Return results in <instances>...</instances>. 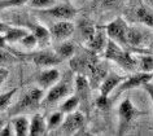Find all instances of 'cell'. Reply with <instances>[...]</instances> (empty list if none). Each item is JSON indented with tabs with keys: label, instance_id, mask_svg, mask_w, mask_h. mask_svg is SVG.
<instances>
[{
	"label": "cell",
	"instance_id": "cell-1",
	"mask_svg": "<svg viewBox=\"0 0 153 136\" xmlns=\"http://www.w3.org/2000/svg\"><path fill=\"white\" fill-rule=\"evenodd\" d=\"M104 53H105V58L116 62L117 65H120L126 71H131L132 73V71L137 69V58L134 57L125 47H122L116 41L108 39Z\"/></svg>",
	"mask_w": 153,
	"mask_h": 136
},
{
	"label": "cell",
	"instance_id": "cell-2",
	"mask_svg": "<svg viewBox=\"0 0 153 136\" xmlns=\"http://www.w3.org/2000/svg\"><path fill=\"white\" fill-rule=\"evenodd\" d=\"M43 96H44V92L42 88L33 87V88L27 89L21 96L20 101L16 104L13 113L14 114H20V113H24L26 110H31V109L38 108L40 105L42 100H43Z\"/></svg>",
	"mask_w": 153,
	"mask_h": 136
},
{
	"label": "cell",
	"instance_id": "cell-3",
	"mask_svg": "<svg viewBox=\"0 0 153 136\" xmlns=\"http://www.w3.org/2000/svg\"><path fill=\"white\" fill-rule=\"evenodd\" d=\"M71 78L70 75H65L62 79H59L51 88L44 99L45 104H55L57 101L65 99L71 93Z\"/></svg>",
	"mask_w": 153,
	"mask_h": 136
},
{
	"label": "cell",
	"instance_id": "cell-4",
	"mask_svg": "<svg viewBox=\"0 0 153 136\" xmlns=\"http://www.w3.org/2000/svg\"><path fill=\"white\" fill-rule=\"evenodd\" d=\"M127 29L128 25L122 17L116 18L114 21H112L110 24L106 25L105 27V33L108 39L116 41L122 47L127 48V39H126V35H127Z\"/></svg>",
	"mask_w": 153,
	"mask_h": 136
},
{
	"label": "cell",
	"instance_id": "cell-5",
	"mask_svg": "<svg viewBox=\"0 0 153 136\" xmlns=\"http://www.w3.org/2000/svg\"><path fill=\"white\" fill-rule=\"evenodd\" d=\"M151 79H152V73H144V71H139V73L131 74L127 78H123V81H122L113 91L114 99H116L118 95H121V93H123L128 89L136 88V87H143L144 83L151 82Z\"/></svg>",
	"mask_w": 153,
	"mask_h": 136
},
{
	"label": "cell",
	"instance_id": "cell-6",
	"mask_svg": "<svg viewBox=\"0 0 153 136\" xmlns=\"http://www.w3.org/2000/svg\"><path fill=\"white\" fill-rule=\"evenodd\" d=\"M141 114H143V113L137 110L131 100L125 99L121 103L120 108H118V118H120V132H118V134H121V135L123 134L126 128L130 126V123H131L136 117H139Z\"/></svg>",
	"mask_w": 153,
	"mask_h": 136
},
{
	"label": "cell",
	"instance_id": "cell-7",
	"mask_svg": "<svg viewBox=\"0 0 153 136\" xmlns=\"http://www.w3.org/2000/svg\"><path fill=\"white\" fill-rule=\"evenodd\" d=\"M83 123H85V115L81 112L74 110L71 113H68V115L64 118L59 128H61V132L65 135H73L83 126Z\"/></svg>",
	"mask_w": 153,
	"mask_h": 136
},
{
	"label": "cell",
	"instance_id": "cell-8",
	"mask_svg": "<svg viewBox=\"0 0 153 136\" xmlns=\"http://www.w3.org/2000/svg\"><path fill=\"white\" fill-rule=\"evenodd\" d=\"M74 30L75 26L73 22H70L69 20H60L49 29V33H51V38L53 40L64 41L73 35Z\"/></svg>",
	"mask_w": 153,
	"mask_h": 136
},
{
	"label": "cell",
	"instance_id": "cell-9",
	"mask_svg": "<svg viewBox=\"0 0 153 136\" xmlns=\"http://www.w3.org/2000/svg\"><path fill=\"white\" fill-rule=\"evenodd\" d=\"M43 13L53 18H57V20H71L76 14V9L69 3H61V4L57 3L51 8L43 9Z\"/></svg>",
	"mask_w": 153,
	"mask_h": 136
},
{
	"label": "cell",
	"instance_id": "cell-10",
	"mask_svg": "<svg viewBox=\"0 0 153 136\" xmlns=\"http://www.w3.org/2000/svg\"><path fill=\"white\" fill-rule=\"evenodd\" d=\"M33 62L35 64L36 66L39 67H51V66H56L57 64H60L62 60H61L59 56H57L56 52L52 51H40L36 52V53L33 55Z\"/></svg>",
	"mask_w": 153,
	"mask_h": 136
},
{
	"label": "cell",
	"instance_id": "cell-11",
	"mask_svg": "<svg viewBox=\"0 0 153 136\" xmlns=\"http://www.w3.org/2000/svg\"><path fill=\"white\" fill-rule=\"evenodd\" d=\"M123 78L125 77H120V75H117L114 73L106 74L104 77V79L100 82V95L109 97L110 93H113L114 88L123 81Z\"/></svg>",
	"mask_w": 153,
	"mask_h": 136
},
{
	"label": "cell",
	"instance_id": "cell-12",
	"mask_svg": "<svg viewBox=\"0 0 153 136\" xmlns=\"http://www.w3.org/2000/svg\"><path fill=\"white\" fill-rule=\"evenodd\" d=\"M106 41H108V36H106V33H104L101 29H96L94 36L91 38L90 40L86 41V44L88 45V48L94 53H101L105 50Z\"/></svg>",
	"mask_w": 153,
	"mask_h": 136
},
{
	"label": "cell",
	"instance_id": "cell-13",
	"mask_svg": "<svg viewBox=\"0 0 153 136\" xmlns=\"http://www.w3.org/2000/svg\"><path fill=\"white\" fill-rule=\"evenodd\" d=\"M60 79V71L53 67L43 70L38 77V84L42 89H47L55 84V83Z\"/></svg>",
	"mask_w": 153,
	"mask_h": 136
},
{
	"label": "cell",
	"instance_id": "cell-14",
	"mask_svg": "<svg viewBox=\"0 0 153 136\" xmlns=\"http://www.w3.org/2000/svg\"><path fill=\"white\" fill-rule=\"evenodd\" d=\"M47 123L43 115L35 114L30 119V126H29V135L31 136H40L47 134Z\"/></svg>",
	"mask_w": 153,
	"mask_h": 136
},
{
	"label": "cell",
	"instance_id": "cell-15",
	"mask_svg": "<svg viewBox=\"0 0 153 136\" xmlns=\"http://www.w3.org/2000/svg\"><path fill=\"white\" fill-rule=\"evenodd\" d=\"M126 39H127V45H131V47H141V45L145 43V34L143 30L134 27V26H128Z\"/></svg>",
	"mask_w": 153,
	"mask_h": 136
},
{
	"label": "cell",
	"instance_id": "cell-16",
	"mask_svg": "<svg viewBox=\"0 0 153 136\" xmlns=\"http://www.w3.org/2000/svg\"><path fill=\"white\" fill-rule=\"evenodd\" d=\"M33 34L36 39V43L39 47H45L51 43V33H49L48 29L43 27L40 25H35L33 26Z\"/></svg>",
	"mask_w": 153,
	"mask_h": 136
},
{
	"label": "cell",
	"instance_id": "cell-17",
	"mask_svg": "<svg viewBox=\"0 0 153 136\" xmlns=\"http://www.w3.org/2000/svg\"><path fill=\"white\" fill-rule=\"evenodd\" d=\"M13 124V131L17 136H25L29 135V126H30V119L25 115H18L14 117L12 120Z\"/></svg>",
	"mask_w": 153,
	"mask_h": 136
},
{
	"label": "cell",
	"instance_id": "cell-18",
	"mask_svg": "<svg viewBox=\"0 0 153 136\" xmlns=\"http://www.w3.org/2000/svg\"><path fill=\"white\" fill-rule=\"evenodd\" d=\"M29 34V30L25 27H8L4 34L7 43H18L25 35Z\"/></svg>",
	"mask_w": 153,
	"mask_h": 136
},
{
	"label": "cell",
	"instance_id": "cell-19",
	"mask_svg": "<svg viewBox=\"0 0 153 136\" xmlns=\"http://www.w3.org/2000/svg\"><path fill=\"white\" fill-rule=\"evenodd\" d=\"M136 18L140 24L145 25L147 27L153 29V12L148 7H145V5L139 7L136 10Z\"/></svg>",
	"mask_w": 153,
	"mask_h": 136
},
{
	"label": "cell",
	"instance_id": "cell-20",
	"mask_svg": "<svg viewBox=\"0 0 153 136\" xmlns=\"http://www.w3.org/2000/svg\"><path fill=\"white\" fill-rule=\"evenodd\" d=\"M79 101H81V99L78 97V95H75V96H73V95L70 96V95H69V96H68V99L65 97L64 103L61 104L60 110L64 114H68V113L74 112V110H76V108H78Z\"/></svg>",
	"mask_w": 153,
	"mask_h": 136
},
{
	"label": "cell",
	"instance_id": "cell-21",
	"mask_svg": "<svg viewBox=\"0 0 153 136\" xmlns=\"http://www.w3.org/2000/svg\"><path fill=\"white\" fill-rule=\"evenodd\" d=\"M137 69L144 73H153V55H141L137 57Z\"/></svg>",
	"mask_w": 153,
	"mask_h": 136
},
{
	"label": "cell",
	"instance_id": "cell-22",
	"mask_svg": "<svg viewBox=\"0 0 153 136\" xmlns=\"http://www.w3.org/2000/svg\"><path fill=\"white\" fill-rule=\"evenodd\" d=\"M56 53L61 60L71 58L75 53V48L71 43H61L59 47L56 48Z\"/></svg>",
	"mask_w": 153,
	"mask_h": 136
},
{
	"label": "cell",
	"instance_id": "cell-23",
	"mask_svg": "<svg viewBox=\"0 0 153 136\" xmlns=\"http://www.w3.org/2000/svg\"><path fill=\"white\" fill-rule=\"evenodd\" d=\"M74 84H75V89H76V92H78V97H79L81 95H85L87 92V89H88V87H90V82L85 74H78L75 77Z\"/></svg>",
	"mask_w": 153,
	"mask_h": 136
},
{
	"label": "cell",
	"instance_id": "cell-24",
	"mask_svg": "<svg viewBox=\"0 0 153 136\" xmlns=\"http://www.w3.org/2000/svg\"><path fill=\"white\" fill-rule=\"evenodd\" d=\"M64 118H65V114L61 110L52 113L47 122V130H56V128H59L61 126V123H62Z\"/></svg>",
	"mask_w": 153,
	"mask_h": 136
},
{
	"label": "cell",
	"instance_id": "cell-25",
	"mask_svg": "<svg viewBox=\"0 0 153 136\" xmlns=\"http://www.w3.org/2000/svg\"><path fill=\"white\" fill-rule=\"evenodd\" d=\"M57 3H59V0H27L26 4L29 7H31V8L43 10V9H48L51 7L56 5Z\"/></svg>",
	"mask_w": 153,
	"mask_h": 136
},
{
	"label": "cell",
	"instance_id": "cell-26",
	"mask_svg": "<svg viewBox=\"0 0 153 136\" xmlns=\"http://www.w3.org/2000/svg\"><path fill=\"white\" fill-rule=\"evenodd\" d=\"M79 29H81V34H82L83 36H85L86 41H87V40H90L91 38L94 36L95 31H96V27H95L94 25H91L90 22H87V21H81Z\"/></svg>",
	"mask_w": 153,
	"mask_h": 136
},
{
	"label": "cell",
	"instance_id": "cell-27",
	"mask_svg": "<svg viewBox=\"0 0 153 136\" xmlns=\"http://www.w3.org/2000/svg\"><path fill=\"white\" fill-rule=\"evenodd\" d=\"M16 92H17V89H12V91H9V92H5V93H3V95H0V112L5 110V109L9 106L10 101H12L13 96L16 95Z\"/></svg>",
	"mask_w": 153,
	"mask_h": 136
},
{
	"label": "cell",
	"instance_id": "cell-28",
	"mask_svg": "<svg viewBox=\"0 0 153 136\" xmlns=\"http://www.w3.org/2000/svg\"><path fill=\"white\" fill-rule=\"evenodd\" d=\"M18 43H21L25 48H27V50H33V48H35L38 45L36 39H35V36H34L33 33H29L27 35H25L20 41H18Z\"/></svg>",
	"mask_w": 153,
	"mask_h": 136
},
{
	"label": "cell",
	"instance_id": "cell-29",
	"mask_svg": "<svg viewBox=\"0 0 153 136\" xmlns=\"http://www.w3.org/2000/svg\"><path fill=\"white\" fill-rule=\"evenodd\" d=\"M17 58L14 57L13 55H10L9 52H7L4 48H0V66L8 65V64L16 62Z\"/></svg>",
	"mask_w": 153,
	"mask_h": 136
},
{
	"label": "cell",
	"instance_id": "cell-30",
	"mask_svg": "<svg viewBox=\"0 0 153 136\" xmlns=\"http://www.w3.org/2000/svg\"><path fill=\"white\" fill-rule=\"evenodd\" d=\"M27 3V0H0V9L7 8H14V7H20Z\"/></svg>",
	"mask_w": 153,
	"mask_h": 136
},
{
	"label": "cell",
	"instance_id": "cell-31",
	"mask_svg": "<svg viewBox=\"0 0 153 136\" xmlns=\"http://www.w3.org/2000/svg\"><path fill=\"white\" fill-rule=\"evenodd\" d=\"M96 105H97V108H100V109H106L109 106V97L100 95L99 99L96 100Z\"/></svg>",
	"mask_w": 153,
	"mask_h": 136
},
{
	"label": "cell",
	"instance_id": "cell-32",
	"mask_svg": "<svg viewBox=\"0 0 153 136\" xmlns=\"http://www.w3.org/2000/svg\"><path fill=\"white\" fill-rule=\"evenodd\" d=\"M121 3V0H101L102 8H114Z\"/></svg>",
	"mask_w": 153,
	"mask_h": 136
},
{
	"label": "cell",
	"instance_id": "cell-33",
	"mask_svg": "<svg viewBox=\"0 0 153 136\" xmlns=\"http://www.w3.org/2000/svg\"><path fill=\"white\" fill-rule=\"evenodd\" d=\"M143 87H144V89L147 91L148 96L151 97V100H152V108H153V83L147 82V83H144V84H143Z\"/></svg>",
	"mask_w": 153,
	"mask_h": 136
},
{
	"label": "cell",
	"instance_id": "cell-34",
	"mask_svg": "<svg viewBox=\"0 0 153 136\" xmlns=\"http://www.w3.org/2000/svg\"><path fill=\"white\" fill-rule=\"evenodd\" d=\"M13 128L10 127V124H5V126H3V128L0 130V135L1 136H9V135H13L14 131H12Z\"/></svg>",
	"mask_w": 153,
	"mask_h": 136
},
{
	"label": "cell",
	"instance_id": "cell-35",
	"mask_svg": "<svg viewBox=\"0 0 153 136\" xmlns=\"http://www.w3.org/2000/svg\"><path fill=\"white\" fill-rule=\"evenodd\" d=\"M8 74H9L8 69H5V67H0V86H1V83L7 79Z\"/></svg>",
	"mask_w": 153,
	"mask_h": 136
},
{
	"label": "cell",
	"instance_id": "cell-36",
	"mask_svg": "<svg viewBox=\"0 0 153 136\" xmlns=\"http://www.w3.org/2000/svg\"><path fill=\"white\" fill-rule=\"evenodd\" d=\"M9 26L8 25H5V24H3V22H0V34H5V31L8 30Z\"/></svg>",
	"mask_w": 153,
	"mask_h": 136
},
{
	"label": "cell",
	"instance_id": "cell-37",
	"mask_svg": "<svg viewBox=\"0 0 153 136\" xmlns=\"http://www.w3.org/2000/svg\"><path fill=\"white\" fill-rule=\"evenodd\" d=\"M5 44H7V40H5V38L0 35V48H5Z\"/></svg>",
	"mask_w": 153,
	"mask_h": 136
},
{
	"label": "cell",
	"instance_id": "cell-38",
	"mask_svg": "<svg viewBox=\"0 0 153 136\" xmlns=\"http://www.w3.org/2000/svg\"><path fill=\"white\" fill-rule=\"evenodd\" d=\"M143 1L147 5H149V7H152V8H153V0H143Z\"/></svg>",
	"mask_w": 153,
	"mask_h": 136
},
{
	"label": "cell",
	"instance_id": "cell-39",
	"mask_svg": "<svg viewBox=\"0 0 153 136\" xmlns=\"http://www.w3.org/2000/svg\"><path fill=\"white\" fill-rule=\"evenodd\" d=\"M4 119H0V130H1V128H3V126H4Z\"/></svg>",
	"mask_w": 153,
	"mask_h": 136
},
{
	"label": "cell",
	"instance_id": "cell-40",
	"mask_svg": "<svg viewBox=\"0 0 153 136\" xmlns=\"http://www.w3.org/2000/svg\"><path fill=\"white\" fill-rule=\"evenodd\" d=\"M152 50H153V45H152Z\"/></svg>",
	"mask_w": 153,
	"mask_h": 136
}]
</instances>
